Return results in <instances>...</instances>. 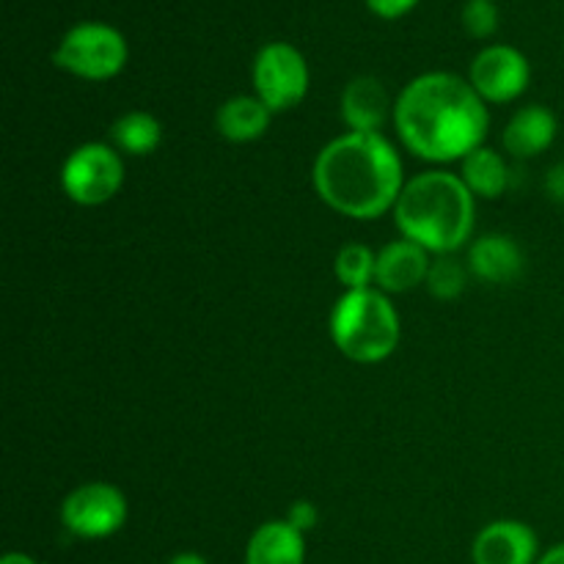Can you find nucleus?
Returning a JSON list of instances; mask_svg holds the SVG:
<instances>
[{
	"label": "nucleus",
	"mask_w": 564,
	"mask_h": 564,
	"mask_svg": "<svg viewBox=\"0 0 564 564\" xmlns=\"http://www.w3.org/2000/svg\"><path fill=\"white\" fill-rule=\"evenodd\" d=\"M169 564H209V562L204 560V556L193 554V551H185V554H176Z\"/></svg>",
	"instance_id": "obj_26"
},
{
	"label": "nucleus",
	"mask_w": 564,
	"mask_h": 564,
	"mask_svg": "<svg viewBox=\"0 0 564 564\" xmlns=\"http://www.w3.org/2000/svg\"><path fill=\"white\" fill-rule=\"evenodd\" d=\"M246 564H306V534L290 521H268L251 534Z\"/></svg>",
	"instance_id": "obj_15"
},
{
	"label": "nucleus",
	"mask_w": 564,
	"mask_h": 564,
	"mask_svg": "<svg viewBox=\"0 0 564 564\" xmlns=\"http://www.w3.org/2000/svg\"><path fill=\"white\" fill-rule=\"evenodd\" d=\"M468 270L488 284H510L523 273V251L512 237L482 235L468 248Z\"/></svg>",
	"instance_id": "obj_13"
},
{
	"label": "nucleus",
	"mask_w": 564,
	"mask_h": 564,
	"mask_svg": "<svg viewBox=\"0 0 564 564\" xmlns=\"http://www.w3.org/2000/svg\"><path fill=\"white\" fill-rule=\"evenodd\" d=\"M430 251H424L413 240H394L378 251V264H375V284L386 295H402L416 286L427 284L430 273Z\"/></svg>",
	"instance_id": "obj_11"
},
{
	"label": "nucleus",
	"mask_w": 564,
	"mask_h": 564,
	"mask_svg": "<svg viewBox=\"0 0 564 564\" xmlns=\"http://www.w3.org/2000/svg\"><path fill=\"white\" fill-rule=\"evenodd\" d=\"M375 264H378V253L364 242H347L339 253H336V279L347 292L369 290L375 281Z\"/></svg>",
	"instance_id": "obj_19"
},
{
	"label": "nucleus",
	"mask_w": 564,
	"mask_h": 564,
	"mask_svg": "<svg viewBox=\"0 0 564 564\" xmlns=\"http://www.w3.org/2000/svg\"><path fill=\"white\" fill-rule=\"evenodd\" d=\"M389 113L394 116V108L378 77L361 75L347 83L341 91V119L350 132H380L389 121Z\"/></svg>",
	"instance_id": "obj_12"
},
{
	"label": "nucleus",
	"mask_w": 564,
	"mask_h": 564,
	"mask_svg": "<svg viewBox=\"0 0 564 564\" xmlns=\"http://www.w3.org/2000/svg\"><path fill=\"white\" fill-rule=\"evenodd\" d=\"M124 185V163L113 143L88 141L61 165V191L80 207H102Z\"/></svg>",
	"instance_id": "obj_6"
},
{
	"label": "nucleus",
	"mask_w": 564,
	"mask_h": 564,
	"mask_svg": "<svg viewBox=\"0 0 564 564\" xmlns=\"http://www.w3.org/2000/svg\"><path fill=\"white\" fill-rule=\"evenodd\" d=\"M416 3L419 0H367L369 11L383 17V20H400L408 11L416 9Z\"/></svg>",
	"instance_id": "obj_23"
},
{
	"label": "nucleus",
	"mask_w": 564,
	"mask_h": 564,
	"mask_svg": "<svg viewBox=\"0 0 564 564\" xmlns=\"http://www.w3.org/2000/svg\"><path fill=\"white\" fill-rule=\"evenodd\" d=\"M314 191L334 213L356 220L394 213L405 187L402 160L383 132H345L319 149Z\"/></svg>",
	"instance_id": "obj_2"
},
{
	"label": "nucleus",
	"mask_w": 564,
	"mask_h": 564,
	"mask_svg": "<svg viewBox=\"0 0 564 564\" xmlns=\"http://www.w3.org/2000/svg\"><path fill=\"white\" fill-rule=\"evenodd\" d=\"M538 534L523 521H494L477 534L471 549L474 564H534Z\"/></svg>",
	"instance_id": "obj_10"
},
{
	"label": "nucleus",
	"mask_w": 564,
	"mask_h": 564,
	"mask_svg": "<svg viewBox=\"0 0 564 564\" xmlns=\"http://www.w3.org/2000/svg\"><path fill=\"white\" fill-rule=\"evenodd\" d=\"M308 64L290 42H270L253 58V94L273 113L297 108L308 94Z\"/></svg>",
	"instance_id": "obj_7"
},
{
	"label": "nucleus",
	"mask_w": 564,
	"mask_h": 564,
	"mask_svg": "<svg viewBox=\"0 0 564 564\" xmlns=\"http://www.w3.org/2000/svg\"><path fill=\"white\" fill-rule=\"evenodd\" d=\"M460 180L474 198H499L510 187V165L496 149L479 147L460 163Z\"/></svg>",
	"instance_id": "obj_17"
},
{
	"label": "nucleus",
	"mask_w": 564,
	"mask_h": 564,
	"mask_svg": "<svg viewBox=\"0 0 564 564\" xmlns=\"http://www.w3.org/2000/svg\"><path fill=\"white\" fill-rule=\"evenodd\" d=\"M400 314L378 286L345 292L330 312V339L356 364H380L400 345Z\"/></svg>",
	"instance_id": "obj_4"
},
{
	"label": "nucleus",
	"mask_w": 564,
	"mask_h": 564,
	"mask_svg": "<svg viewBox=\"0 0 564 564\" xmlns=\"http://www.w3.org/2000/svg\"><path fill=\"white\" fill-rule=\"evenodd\" d=\"M545 187L554 198L564 202V165H556V169L549 171V180H545Z\"/></svg>",
	"instance_id": "obj_24"
},
{
	"label": "nucleus",
	"mask_w": 564,
	"mask_h": 564,
	"mask_svg": "<svg viewBox=\"0 0 564 564\" xmlns=\"http://www.w3.org/2000/svg\"><path fill=\"white\" fill-rule=\"evenodd\" d=\"M463 28L474 39L494 36L496 28H499V9H496L494 0H468L463 6Z\"/></svg>",
	"instance_id": "obj_21"
},
{
	"label": "nucleus",
	"mask_w": 564,
	"mask_h": 564,
	"mask_svg": "<svg viewBox=\"0 0 564 564\" xmlns=\"http://www.w3.org/2000/svg\"><path fill=\"white\" fill-rule=\"evenodd\" d=\"M485 99L455 72H427L408 83L394 105L402 147L427 163H457L485 147L490 116Z\"/></svg>",
	"instance_id": "obj_1"
},
{
	"label": "nucleus",
	"mask_w": 564,
	"mask_h": 564,
	"mask_svg": "<svg viewBox=\"0 0 564 564\" xmlns=\"http://www.w3.org/2000/svg\"><path fill=\"white\" fill-rule=\"evenodd\" d=\"M468 273L460 264V259H455V253H444V257H435L430 264L427 273V292L435 301H455L466 290Z\"/></svg>",
	"instance_id": "obj_20"
},
{
	"label": "nucleus",
	"mask_w": 564,
	"mask_h": 564,
	"mask_svg": "<svg viewBox=\"0 0 564 564\" xmlns=\"http://www.w3.org/2000/svg\"><path fill=\"white\" fill-rule=\"evenodd\" d=\"M163 141V124L147 110H130L110 127V143L130 158H147Z\"/></svg>",
	"instance_id": "obj_18"
},
{
	"label": "nucleus",
	"mask_w": 564,
	"mask_h": 564,
	"mask_svg": "<svg viewBox=\"0 0 564 564\" xmlns=\"http://www.w3.org/2000/svg\"><path fill=\"white\" fill-rule=\"evenodd\" d=\"M270 119H273V110L257 94L253 97L240 94V97H231L220 105L218 116H215V127H218L226 141L251 143L268 132Z\"/></svg>",
	"instance_id": "obj_16"
},
{
	"label": "nucleus",
	"mask_w": 564,
	"mask_h": 564,
	"mask_svg": "<svg viewBox=\"0 0 564 564\" xmlns=\"http://www.w3.org/2000/svg\"><path fill=\"white\" fill-rule=\"evenodd\" d=\"M130 58L127 39L108 22H77L61 36L53 61L83 80L102 83L119 75Z\"/></svg>",
	"instance_id": "obj_5"
},
{
	"label": "nucleus",
	"mask_w": 564,
	"mask_h": 564,
	"mask_svg": "<svg viewBox=\"0 0 564 564\" xmlns=\"http://www.w3.org/2000/svg\"><path fill=\"white\" fill-rule=\"evenodd\" d=\"M532 80V66L529 58L518 47L510 44H490L477 58L471 61L468 69V83L474 91L490 105H507L521 97Z\"/></svg>",
	"instance_id": "obj_9"
},
{
	"label": "nucleus",
	"mask_w": 564,
	"mask_h": 564,
	"mask_svg": "<svg viewBox=\"0 0 564 564\" xmlns=\"http://www.w3.org/2000/svg\"><path fill=\"white\" fill-rule=\"evenodd\" d=\"M394 224L405 240L444 257L457 253L474 235L477 198L460 174L430 169L405 182L394 207Z\"/></svg>",
	"instance_id": "obj_3"
},
{
	"label": "nucleus",
	"mask_w": 564,
	"mask_h": 564,
	"mask_svg": "<svg viewBox=\"0 0 564 564\" xmlns=\"http://www.w3.org/2000/svg\"><path fill=\"white\" fill-rule=\"evenodd\" d=\"M0 564H36V562H33L28 554H20V551H11V554H6L3 560H0Z\"/></svg>",
	"instance_id": "obj_27"
},
{
	"label": "nucleus",
	"mask_w": 564,
	"mask_h": 564,
	"mask_svg": "<svg viewBox=\"0 0 564 564\" xmlns=\"http://www.w3.org/2000/svg\"><path fill=\"white\" fill-rule=\"evenodd\" d=\"M538 564H564V543L554 545V549H551L549 554L540 556Z\"/></svg>",
	"instance_id": "obj_25"
},
{
	"label": "nucleus",
	"mask_w": 564,
	"mask_h": 564,
	"mask_svg": "<svg viewBox=\"0 0 564 564\" xmlns=\"http://www.w3.org/2000/svg\"><path fill=\"white\" fill-rule=\"evenodd\" d=\"M130 507L124 494L110 482H86L61 505V523L80 540H105L127 523Z\"/></svg>",
	"instance_id": "obj_8"
},
{
	"label": "nucleus",
	"mask_w": 564,
	"mask_h": 564,
	"mask_svg": "<svg viewBox=\"0 0 564 564\" xmlns=\"http://www.w3.org/2000/svg\"><path fill=\"white\" fill-rule=\"evenodd\" d=\"M286 521H290L297 532L306 534L319 523V510L312 501H295V505L290 507V512H286Z\"/></svg>",
	"instance_id": "obj_22"
},
{
	"label": "nucleus",
	"mask_w": 564,
	"mask_h": 564,
	"mask_svg": "<svg viewBox=\"0 0 564 564\" xmlns=\"http://www.w3.org/2000/svg\"><path fill=\"white\" fill-rule=\"evenodd\" d=\"M556 116L545 105H527L507 121L501 143L518 160L538 158L556 141Z\"/></svg>",
	"instance_id": "obj_14"
}]
</instances>
